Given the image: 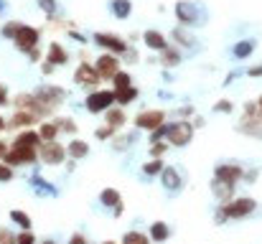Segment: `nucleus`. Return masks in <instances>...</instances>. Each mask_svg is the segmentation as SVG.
Returning a JSON list of instances; mask_svg holds the SVG:
<instances>
[{"label": "nucleus", "mask_w": 262, "mask_h": 244, "mask_svg": "<svg viewBox=\"0 0 262 244\" xmlns=\"http://www.w3.org/2000/svg\"><path fill=\"white\" fill-rule=\"evenodd\" d=\"M176 18L181 20V26H201L206 20L204 10L193 3H186V0L176 3Z\"/></svg>", "instance_id": "nucleus-1"}, {"label": "nucleus", "mask_w": 262, "mask_h": 244, "mask_svg": "<svg viewBox=\"0 0 262 244\" xmlns=\"http://www.w3.org/2000/svg\"><path fill=\"white\" fill-rule=\"evenodd\" d=\"M166 135H168V143H173L176 148H183L186 143H191V135H193V125L191 122H173L168 130H166Z\"/></svg>", "instance_id": "nucleus-2"}, {"label": "nucleus", "mask_w": 262, "mask_h": 244, "mask_svg": "<svg viewBox=\"0 0 262 244\" xmlns=\"http://www.w3.org/2000/svg\"><path fill=\"white\" fill-rule=\"evenodd\" d=\"M38 28H31V26H20L18 31H15V36H13V41H15V46L20 49V51H31V49H36L38 46Z\"/></svg>", "instance_id": "nucleus-3"}, {"label": "nucleus", "mask_w": 262, "mask_h": 244, "mask_svg": "<svg viewBox=\"0 0 262 244\" xmlns=\"http://www.w3.org/2000/svg\"><path fill=\"white\" fill-rule=\"evenodd\" d=\"M255 198H237V201H232V204H224L219 211L224 214V219L227 216H232V219H239V216H247V214H252L255 211Z\"/></svg>", "instance_id": "nucleus-4"}, {"label": "nucleus", "mask_w": 262, "mask_h": 244, "mask_svg": "<svg viewBox=\"0 0 262 244\" xmlns=\"http://www.w3.org/2000/svg\"><path fill=\"white\" fill-rule=\"evenodd\" d=\"M5 165H28V163L36 161V148H10L5 150Z\"/></svg>", "instance_id": "nucleus-5"}, {"label": "nucleus", "mask_w": 262, "mask_h": 244, "mask_svg": "<svg viewBox=\"0 0 262 244\" xmlns=\"http://www.w3.org/2000/svg\"><path fill=\"white\" fill-rule=\"evenodd\" d=\"M163 120H166V115L161 112V109H145V112H140L138 117H135V125L140 127V130H156V127H161L163 125Z\"/></svg>", "instance_id": "nucleus-6"}, {"label": "nucleus", "mask_w": 262, "mask_h": 244, "mask_svg": "<svg viewBox=\"0 0 262 244\" xmlns=\"http://www.w3.org/2000/svg\"><path fill=\"white\" fill-rule=\"evenodd\" d=\"M112 102H115V92H92L87 97V109L89 112H104V109H110L112 107Z\"/></svg>", "instance_id": "nucleus-7"}, {"label": "nucleus", "mask_w": 262, "mask_h": 244, "mask_svg": "<svg viewBox=\"0 0 262 244\" xmlns=\"http://www.w3.org/2000/svg\"><path fill=\"white\" fill-rule=\"evenodd\" d=\"M117 72H120V59L115 54H104V56L97 59V74L102 79H112Z\"/></svg>", "instance_id": "nucleus-8"}, {"label": "nucleus", "mask_w": 262, "mask_h": 244, "mask_svg": "<svg viewBox=\"0 0 262 244\" xmlns=\"http://www.w3.org/2000/svg\"><path fill=\"white\" fill-rule=\"evenodd\" d=\"M94 43L102 46V49H110L112 54H122V51H127V43H125L120 36H112V33H97V36H94Z\"/></svg>", "instance_id": "nucleus-9"}, {"label": "nucleus", "mask_w": 262, "mask_h": 244, "mask_svg": "<svg viewBox=\"0 0 262 244\" xmlns=\"http://www.w3.org/2000/svg\"><path fill=\"white\" fill-rule=\"evenodd\" d=\"M41 148V158H43V163H49V165H56V163L64 161V148L59 145V143H41L38 145Z\"/></svg>", "instance_id": "nucleus-10"}, {"label": "nucleus", "mask_w": 262, "mask_h": 244, "mask_svg": "<svg viewBox=\"0 0 262 244\" xmlns=\"http://www.w3.org/2000/svg\"><path fill=\"white\" fill-rule=\"evenodd\" d=\"M99 74H97V69H92V64H82L79 69H77V74H74V81L77 84H82V86H94V84H99Z\"/></svg>", "instance_id": "nucleus-11"}, {"label": "nucleus", "mask_w": 262, "mask_h": 244, "mask_svg": "<svg viewBox=\"0 0 262 244\" xmlns=\"http://www.w3.org/2000/svg\"><path fill=\"white\" fill-rule=\"evenodd\" d=\"M216 178L227 181V183H237L242 178V168L234 165V163H227V165H219L216 168Z\"/></svg>", "instance_id": "nucleus-12"}, {"label": "nucleus", "mask_w": 262, "mask_h": 244, "mask_svg": "<svg viewBox=\"0 0 262 244\" xmlns=\"http://www.w3.org/2000/svg\"><path fill=\"white\" fill-rule=\"evenodd\" d=\"M36 120H38V115H33L31 109H28V112H26V109H20V112H15V115L10 117L8 127H31Z\"/></svg>", "instance_id": "nucleus-13"}, {"label": "nucleus", "mask_w": 262, "mask_h": 244, "mask_svg": "<svg viewBox=\"0 0 262 244\" xmlns=\"http://www.w3.org/2000/svg\"><path fill=\"white\" fill-rule=\"evenodd\" d=\"M13 145H15V148H38V145H41V135H38L36 130H26V132H20V135L15 138Z\"/></svg>", "instance_id": "nucleus-14"}, {"label": "nucleus", "mask_w": 262, "mask_h": 244, "mask_svg": "<svg viewBox=\"0 0 262 244\" xmlns=\"http://www.w3.org/2000/svg\"><path fill=\"white\" fill-rule=\"evenodd\" d=\"M161 178H163L166 191H178V188H181V173H178L176 168H163V170H161Z\"/></svg>", "instance_id": "nucleus-15"}, {"label": "nucleus", "mask_w": 262, "mask_h": 244, "mask_svg": "<svg viewBox=\"0 0 262 244\" xmlns=\"http://www.w3.org/2000/svg\"><path fill=\"white\" fill-rule=\"evenodd\" d=\"M143 41H145L148 49H156V51H163V49L168 46V41H166L163 33H158V31H145V33H143Z\"/></svg>", "instance_id": "nucleus-16"}, {"label": "nucleus", "mask_w": 262, "mask_h": 244, "mask_svg": "<svg viewBox=\"0 0 262 244\" xmlns=\"http://www.w3.org/2000/svg\"><path fill=\"white\" fill-rule=\"evenodd\" d=\"M67 61H69V54H67L59 43H51V46H49V64L61 66V64H67Z\"/></svg>", "instance_id": "nucleus-17"}, {"label": "nucleus", "mask_w": 262, "mask_h": 244, "mask_svg": "<svg viewBox=\"0 0 262 244\" xmlns=\"http://www.w3.org/2000/svg\"><path fill=\"white\" fill-rule=\"evenodd\" d=\"M99 198H102L104 206H115V214H122V206H120V191H115V188H104Z\"/></svg>", "instance_id": "nucleus-18"}, {"label": "nucleus", "mask_w": 262, "mask_h": 244, "mask_svg": "<svg viewBox=\"0 0 262 244\" xmlns=\"http://www.w3.org/2000/svg\"><path fill=\"white\" fill-rule=\"evenodd\" d=\"M135 97H138V89L133 84L130 86H122V89H115V102H120V104H130Z\"/></svg>", "instance_id": "nucleus-19"}, {"label": "nucleus", "mask_w": 262, "mask_h": 244, "mask_svg": "<svg viewBox=\"0 0 262 244\" xmlns=\"http://www.w3.org/2000/svg\"><path fill=\"white\" fill-rule=\"evenodd\" d=\"M232 191H234V183H227V181H222V178L214 181V193H216L222 201H229V198H232Z\"/></svg>", "instance_id": "nucleus-20"}, {"label": "nucleus", "mask_w": 262, "mask_h": 244, "mask_svg": "<svg viewBox=\"0 0 262 244\" xmlns=\"http://www.w3.org/2000/svg\"><path fill=\"white\" fill-rule=\"evenodd\" d=\"M38 135H41V143H51L59 135V125L56 122H43L41 130H38Z\"/></svg>", "instance_id": "nucleus-21"}, {"label": "nucleus", "mask_w": 262, "mask_h": 244, "mask_svg": "<svg viewBox=\"0 0 262 244\" xmlns=\"http://www.w3.org/2000/svg\"><path fill=\"white\" fill-rule=\"evenodd\" d=\"M168 224H163V221H156V224H150V237L156 239V242H166L168 239Z\"/></svg>", "instance_id": "nucleus-22"}, {"label": "nucleus", "mask_w": 262, "mask_h": 244, "mask_svg": "<svg viewBox=\"0 0 262 244\" xmlns=\"http://www.w3.org/2000/svg\"><path fill=\"white\" fill-rule=\"evenodd\" d=\"M130 10H133V3L130 0H112V13L117 18H127Z\"/></svg>", "instance_id": "nucleus-23"}, {"label": "nucleus", "mask_w": 262, "mask_h": 244, "mask_svg": "<svg viewBox=\"0 0 262 244\" xmlns=\"http://www.w3.org/2000/svg\"><path fill=\"white\" fill-rule=\"evenodd\" d=\"M122 122H125V112H122V109H107V125H110L112 130L122 127Z\"/></svg>", "instance_id": "nucleus-24"}, {"label": "nucleus", "mask_w": 262, "mask_h": 244, "mask_svg": "<svg viewBox=\"0 0 262 244\" xmlns=\"http://www.w3.org/2000/svg\"><path fill=\"white\" fill-rule=\"evenodd\" d=\"M89 153V145L84 140H72V145H69V156L72 158H84Z\"/></svg>", "instance_id": "nucleus-25"}, {"label": "nucleus", "mask_w": 262, "mask_h": 244, "mask_svg": "<svg viewBox=\"0 0 262 244\" xmlns=\"http://www.w3.org/2000/svg\"><path fill=\"white\" fill-rule=\"evenodd\" d=\"M252 51H255V41H239V43L234 46V56H237V59H247Z\"/></svg>", "instance_id": "nucleus-26"}, {"label": "nucleus", "mask_w": 262, "mask_h": 244, "mask_svg": "<svg viewBox=\"0 0 262 244\" xmlns=\"http://www.w3.org/2000/svg\"><path fill=\"white\" fill-rule=\"evenodd\" d=\"M166 66H178L181 64V54L176 51V49H171V46H166L163 49V59H161Z\"/></svg>", "instance_id": "nucleus-27"}, {"label": "nucleus", "mask_w": 262, "mask_h": 244, "mask_svg": "<svg viewBox=\"0 0 262 244\" xmlns=\"http://www.w3.org/2000/svg\"><path fill=\"white\" fill-rule=\"evenodd\" d=\"M10 219L20 227V229H31V216L23 214V211H10Z\"/></svg>", "instance_id": "nucleus-28"}, {"label": "nucleus", "mask_w": 262, "mask_h": 244, "mask_svg": "<svg viewBox=\"0 0 262 244\" xmlns=\"http://www.w3.org/2000/svg\"><path fill=\"white\" fill-rule=\"evenodd\" d=\"M125 244H148V237L140 232H127L125 234Z\"/></svg>", "instance_id": "nucleus-29"}, {"label": "nucleus", "mask_w": 262, "mask_h": 244, "mask_svg": "<svg viewBox=\"0 0 262 244\" xmlns=\"http://www.w3.org/2000/svg\"><path fill=\"white\" fill-rule=\"evenodd\" d=\"M112 81H115V89H122V86H130L133 81H130V74H125V72H117L115 77H112Z\"/></svg>", "instance_id": "nucleus-30"}, {"label": "nucleus", "mask_w": 262, "mask_h": 244, "mask_svg": "<svg viewBox=\"0 0 262 244\" xmlns=\"http://www.w3.org/2000/svg\"><path fill=\"white\" fill-rule=\"evenodd\" d=\"M173 38H178L183 46H193V38H191V36H188L183 28H176V31H173Z\"/></svg>", "instance_id": "nucleus-31"}, {"label": "nucleus", "mask_w": 262, "mask_h": 244, "mask_svg": "<svg viewBox=\"0 0 262 244\" xmlns=\"http://www.w3.org/2000/svg\"><path fill=\"white\" fill-rule=\"evenodd\" d=\"M143 170H145L148 175H156V173H161V170H163V163H161L158 158H156V161L145 163V168H143Z\"/></svg>", "instance_id": "nucleus-32"}, {"label": "nucleus", "mask_w": 262, "mask_h": 244, "mask_svg": "<svg viewBox=\"0 0 262 244\" xmlns=\"http://www.w3.org/2000/svg\"><path fill=\"white\" fill-rule=\"evenodd\" d=\"M18 28H20V23H15V20H10V23H5V28H3V36L13 41V36H15V31H18Z\"/></svg>", "instance_id": "nucleus-33"}, {"label": "nucleus", "mask_w": 262, "mask_h": 244, "mask_svg": "<svg viewBox=\"0 0 262 244\" xmlns=\"http://www.w3.org/2000/svg\"><path fill=\"white\" fill-rule=\"evenodd\" d=\"M15 244H36V237H33L28 229H23V234L15 237Z\"/></svg>", "instance_id": "nucleus-34"}, {"label": "nucleus", "mask_w": 262, "mask_h": 244, "mask_svg": "<svg viewBox=\"0 0 262 244\" xmlns=\"http://www.w3.org/2000/svg\"><path fill=\"white\" fill-rule=\"evenodd\" d=\"M38 5H41V10H43L49 18H51L54 10H56V3H54V0H38Z\"/></svg>", "instance_id": "nucleus-35"}, {"label": "nucleus", "mask_w": 262, "mask_h": 244, "mask_svg": "<svg viewBox=\"0 0 262 244\" xmlns=\"http://www.w3.org/2000/svg\"><path fill=\"white\" fill-rule=\"evenodd\" d=\"M0 244H15V234H10V229H0Z\"/></svg>", "instance_id": "nucleus-36"}, {"label": "nucleus", "mask_w": 262, "mask_h": 244, "mask_svg": "<svg viewBox=\"0 0 262 244\" xmlns=\"http://www.w3.org/2000/svg\"><path fill=\"white\" fill-rule=\"evenodd\" d=\"M10 178H13L10 165H3V163H0V181H10Z\"/></svg>", "instance_id": "nucleus-37"}, {"label": "nucleus", "mask_w": 262, "mask_h": 244, "mask_svg": "<svg viewBox=\"0 0 262 244\" xmlns=\"http://www.w3.org/2000/svg\"><path fill=\"white\" fill-rule=\"evenodd\" d=\"M61 125H59V130H69V132H74L77 130V125H74V120H59Z\"/></svg>", "instance_id": "nucleus-38"}, {"label": "nucleus", "mask_w": 262, "mask_h": 244, "mask_svg": "<svg viewBox=\"0 0 262 244\" xmlns=\"http://www.w3.org/2000/svg\"><path fill=\"white\" fill-rule=\"evenodd\" d=\"M130 140H133V135H125V138H117V140H115V148H117V150H122V148H127V143H130Z\"/></svg>", "instance_id": "nucleus-39"}, {"label": "nucleus", "mask_w": 262, "mask_h": 244, "mask_svg": "<svg viewBox=\"0 0 262 244\" xmlns=\"http://www.w3.org/2000/svg\"><path fill=\"white\" fill-rule=\"evenodd\" d=\"M216 112H232V104H229L227 99H222V102L216 104Z\"/></svg>", "instance_id": "nucleus-40"}, {"label": "nucleus", "mask_w": 262, "mask_h": 244, "mask_svg": "<svg viewBox=\"0 0 262 244\" xmlns=\"http://www.w3.org/2000/svg\"><path fill=\"white\" fill-rule=\"evenodd\" d=\"M150 150H153V156L158 158V156H163V150H166V145H161V143H158V145H153Z\"/></svg>", "instance_id": "nucleus-41"}, {"label": "nucleus", "mask_w": 262, "mask_h": 244, "mask_svg": "<svg viewBox=\"0 0 262 244\" xmlns=\"http://www.w3.org/2000/svg\"><path fill=\"white\" fill-rule=\"evenodd\" d=\"M97 135H99V138H110V135H112V127L107 125V127H102V130H99Z\"/></svg>", "instance_id": "nucleus-42"}, {"label": "nucleus", "mask_w": 262, "mask_h": 244, "mask_svg": "<svg viewBox=\"0 0 262 244\" xmlns=\"http://www.w3.org/2000/svg\"><path fill=\"white\" fill-rule=\"evenodd\" d=\"M0 104H8V92H5L3 84H0Z\"/></svg>", "instance_id": "nucleus-43"}, {"label": "nucleus", "mask_w": 262, "mask_h": 244, "mask_svg": "<svg viewBox=\"0 0 262 244\" xmlns=\"http://www.w3.org/2000/svg\"><path fill=\"white\" fill-rule=\"evenodd\" d=\"M69 244H87V239H84L82 234H74V237H72V242H69Z\"/></svg>", "instance_id": "nucleus-44"}, {"label": "nucleus", "mask_w": 262, "mask_h": 244, "mask_svg": "<svg viewBox=\"0 0 262 244\" xmlns=\"http://www.w3.org/2000/svg\"><path fill=\"white\" fill-rule=\"evenodd\" d=\"M250 77H262V66H252L250 69Z\"/></svg>", "instance_id": "nucleus-45"}, {"label": "nucleus", "mask_w": 262, "mask_h": 244, "mask_svg": "<svg viewBox=\"0 0 262 244\" xmlns=\"http://www.w3.org/2000/svg\"><path fill=\"white\" fill-rule=\"evenodd\" d=\"M51 72H54V64L46 61V64H43V74H51Z\"/></svg>", "instance_id": "nucleus-46"}, {"label": "nucleus", "mask_w": 262, "mask_h": 244, "mask_svg": "<svg viewBox=\"0 0 262 244\" xmlns=\"http://www.w3.org/2000/svg\"><path fill=\"white\" fill-rule=\"evenodd\" d=\"M5 150H8V148H5V143H3V140H0V158H3V156H5Z\"/></svg>", "instance_id": "nucleus-47"}, {"label": "nucleus", "mask_w": 262, "mask_h": 244, "mask_svg": "<svg viewBox=\"0 0 262 244\" xmlns=\"http://www.w3.org/2000/svg\"><path fill=\"white\" fill-rule=\"evenodd\" d=\"M5 127H8V122H5V120L0 117V130H5Z\"/></svg>", "instance_id": "nucleus-48"}, {"label": "nucleus", "mask_w": 262, "mask_h": 244, "mask_svg": "<svg viewBox=\"0 0 262 244\" xmlns=\"http://www.w3.org/2000/svg\"><path fill=\"white\" fill-rule=\"evenodd\" d=\"M257 109H260V115H262V97H260V102H257Z\"/></svg>", "instance_id": "nucleus-49"}, {"label": "nucleus", "mask_w": 262, "mask_h": 244, "mask_svg": "<svg viewBox=\"0 0 262 244\" xmlns=\"http://www.w3.org/2000/svg\"><path fill=\"white\" fill-rule=\"evenodd\" d=\"M43 244H54V242H43Z\"/></svg>", "instance_id": "nucleus-50"}, {"label": "nucleus", "mask_w": 262, "mask_h": 244, "mask_svg": "<svg viewBox=\"0 0 262 244\" xmlns=\"http://www.w3.org/2000/svg\"><path fill=\"white\" fill-rule=\"evenodd\" d=\"M104 244H115V242H104Z\"/></svg>", "instance_id": "nucleus-51"}]
</instances>
